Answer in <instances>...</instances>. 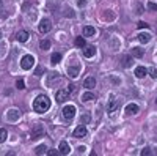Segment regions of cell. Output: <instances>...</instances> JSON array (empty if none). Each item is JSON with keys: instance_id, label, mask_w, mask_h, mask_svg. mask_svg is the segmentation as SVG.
<instances>
[{"instance_id": "6da1fadb", "label": "cell", "mask_w": 157, "mask_h": 156, "mask_svg": "<svg viewBox=\"0 0 157 156\" xmlns=\"http://www.w3.org/2000/svg\"><path fill=\"white\" fill-rule=\"evenodd\" d=\"M50 109V99L46 95H39L35 101H33V110L38 114H44Z\"/></svg>"}, {"instance_id": "7a4b0ae2", "label": "cell", "mask_w": 157, "mask_h": 156, "mask_svg": "<svg viewBox=\"0 0 157 156\" xmlns=\"http://www.w3.org/2000/svg\"><path fill=\"white\" fill-rule=\"evenodd\" d=\"M63 118L66 120V122H71L74 118V115H75V106H72V104H69V106H64L63 107Z\"/></svg>"}, {"instance_id": "3957f363", "label": "cell", "mask_w": 157, "mask_h": 156, "mask_svg": "<svg viewBox=\"0 0 157 156\" xmlns=\"http://www.w3.org/2000/svg\"><path fill=\"white\" fill-rule=\"evenodd\" d=\"M33 65H35V58H33V55H24V57H22V60H21V66H22V70H30Z\"/></svg>"}, {"instance_id": "277c9868", "label": "cell", "mask_w": 157, "mask_h": 156, "mask_svg": "<svg viewBox=\"0 0 157 156\" xmlns=\"http://www.w3.org/2000/svg\"><path fill=\"white\" fill-rule=\"evenodd\" d=\"M69 90L66 88H61V90H57V93H55V99H57V102H64L66 99H69Z\"/></svg>"}, {"instance_id": "5b68a950", "label": "cell", "mask_w": 157, "mask_h": 156, "mask_svg": "<svg viewBox=\"0 0 157 156\" xmlns=\"http://www.w3.org/2000/svg\"><path fill=\"white\" fill-rule=\"evenodd\" d=\"M44 136V126L43 125H35L32 129V139H39Z\"/></svg>"}, {"instance_id": "8992f818", "label": "cell", "mask_w": 157, "mask_h": 156, "mask_svg": "<svg viewBox=\"0 0 157 156\" xmlns=\"http://www.w3.org/2000/svg\"><path fill=\"white\" fill-rule=\"evenodd\" d=\"M72 136H74V137H77V139L85 137V136H86V128H85V125H83V123H80V125H78V126L74 129Z\"/></svg>"}, {"instance_id": "52a82bcc", "label": "cell", "mask_w": 157, "mask_h": 156, "mask_svg": "<svg viewBox=\"0 0 157 156\" xmlns=\"http://www.w3.org/2000/svg\"><path fill=\"white\" fill-rule=\"evenodd\" d=\"M52 30V22L49 19H43L41 24H39V32L41 33H49Z\"/></svg>"}, {"instance_id": "ba28073f", "label": "cell", "mask_w": 157, "mask_h": 156, "mask_svg": "<svg viewBox=\"0 0 157 156\" xmlns=\"http://www.w3.org/2000/svg\"><path fill=\"white\" fill-rule=\"evenodd\" d=\"M58 151H60V154H63V156H66V154H69V151H71V147H69V144L68 142H60V145H58Z\"/></svg>"}, {"instance_id": "9c48e42d", "label": "cell", "mask_w": 157, "mask_h": 156, "mask_svg": "<svg viewBox=\"0 0 157 156\" xmlns=\"http://www.w3.org/2000/svg\"><path fill=\"white\" fill-rule=\"evenodd\" d=\"M19 117H21V112L17 109H10L8 110V120L10 122H17Z\"/></svg>"}, {"instance_id": "30bf717a", "label": "cell", "mask_w": 157, "mask_h": 156, "mask_svg": "<svg viewBox=\"0 0 157 156\" xmlns=\"http://www.w3.org/2000/svg\"><path fill=\"white\" fill-rule=\"evenodd\" d=\"M29 32H25V30H19L17 33H16V40L19 41V43H25V41H27L29 40Z\"/></svg>"}, {"instance_id": "8fae6325", "label": "cell", "mask_w": 157, "mask_h": 156, "mask_svg": "<svg viewBox=\"0 0 157 156\" xmlns=\"http://www.w3.org/2000/svg\"><path fill=\"white\" fill-rule=\"evenodd\" d=\"M83 87L86 90H93L96 87V79H94V77H86V79L83 81Z\"/></svg>"}, {"instance_id": "7c38bea8", "label": "cell", "mask_w": 157, "mask_h": 156, "mask_svg": "<svg viewBox=\"0 0 157 156\" xmlns=\"http://www.w3.org/2000/svg\"><path fill=\"white\" fill-rule=\"evenodd\" d=\"M138 110H140V107L137 106V104H127L126 106V114L127 115H134V114H138Z\"/></svg>"}, {"instance_id": "4fadbf2b", "label": "cell", "mask_w": 157, "mask_h": 156, "mask_svg": "<svg viewBox=\"0 0 157 156\" xmlns=\"http://www.w3.org/2000/svg\"><path fill=\"white\" fill-rule=\"evenodd\" d=\"M78 73H80V68H78V65H74V66H69V68H68V76L72 77V79H75V77L78 76Z\"/></svg>"}, {"instance_id": "5bb4252c", "label": "cell", "mask_w": 157, "mask_h": 156, "mask_svg": "<svg viewBox=\"0 0 157 156\" xmlns=\"http://www.w3.org/2000/svg\"><path fill=\"white\" fill-rule=\"evenodd\" d=\"M94 54H96V47H94V46H85V49H83V55H85L86 58L93 57Z\"/></svg>"}, {"instance_id": "9a60e30c", "label": "cell", "mask_w": 157, "mask_h": 156, "mask_svg": "<svg viewBox=\"0 0 157 156\" xmlns=\"http://www.w3.org/2000/svg\"><path fill=\"white\" fill-rule=\"evenodd\" d=\"M151 33H138V41L140 43H143V44H146V43H149L151 41Z\"/></svg>"}, {"instance_id": "2e32d148", "label": "cell", "mask_w": 157, "mask_h": 156, "mask_svg": "<svg viewBox=\"0 0 157 156\" xmlns=\"http://www.w3.org/2000/svg\"><path fill=\"white\" fill-rule=\"evenodd\" d=\"M96 35V29L91 25H85L83 27V36H94Z\"/></svg>"}, {"instance_id": "e0dca14e", "label": "cell", "mask_w": 157, "mask_h": 156, "mask_svg": "<svg viewBox=\"0 0 157 156\" xmlns=\"http://www.w3.org/2000/svg\"><path fill=\"white\" fill-rule=\"evenodd\" d=\"M148 74V70L145 66H137L135 68V76L138 77V79H141V77H145Z\"/></svg>"}, {"instance_id": "ac0fdd59", "label": "cell", "mask_w": 157, "mask_h": 156, "mask_svg": "<svg viewBox=\"0 0 157 156\" xmlns=\"http://www.w3.org/2000/svg\"><path fill=\"white\" fill-rule=\"evenodd\" d=\"M130 55L135 57V58H141L143 55H145V50H143L141 47H132V54Z\"/></svg>"}, {"instance_id": "d6986e66", "label": "cell", "mask_w": 157, "mask_h": 156, "mask_svg": "<svg viewBox=\"0 0 157 156\" xmlns=\"http://www.w3.org/2000/svg\"><path fill=\"white\" fill-rule=\"evenodd\" d=\"M118 106H120V101H118V99H112V101L107 104V112H115Z\"/></svg>"}, {"instance_id": "ffe728a7", "label": "cell", "mask_w": 157, "mask_h": 156, "mask_svg": "<svg viewBox=\"0 0 157 156\" xmlns=\"http://www.w3.org/2000/svg\"><path fill=\"white\" fill-rule=\"evenodd\" d=\"M132 65V55H123V66L129 68Z\"/></svg>"}, {"instance_id": "44dd1931", "label": "cell", "mask_w": 157, "mask_h": 156, "mask_svg": "<svg viewBox=\"0 0 157 156\" xmlns=\"http://www.w3.org/2000/svg\"><path fill=\"white\" fill-rule=\"evenodd\" d=\"M60 60H61V54H58V52H54V54L50 55V62H52V65L60 63Z\"/></svg>"}, {"instance_id": "7402d4cb", "label": "cell", "mask_w": 157, "mask_h": 156, "mask_svg": "<svg viewBox=\"0 0 157 156\" xmlns=\"http://www.w3.org/2000/svg\"><path fill=\"white\" fill-rule=\"evenodd\" d=\"M74 43H75L77 47H85V46H86V41H85V38H83V36H77Z\"/></svg>"}, {"instance_id": "603a6c76", "label": "cell", "mask_w": 157, "mask_h": 156, "mask_svg": "<svg viewBox=\"0 0 157 156\" xmlns=\"http://www.w3.org/2000/svg\"><path fill=\"white\" fill-rule=\"evenodd\" d=\"M47 153V147L46 145H38L36 148H35V154H46Z\"/></svg>"}, {"instance_id": "cb8c5ba5", "label": "cell", "mask_w": 157, "mask_h": 156, "mask_svg": "<svg viewBox=\"0 0 157 156\" xmlns=\"http://www.w3.org/2000/svg\"><path fill=\"white\" fill-rule=\"evenodd\" d=\"M6 137H8L6 129L5 128H0V144H3V142L6 140Z\"/></svg>"}, {"instance_id": "d4e9b609", "label": "cell", "mask_w": 157, "mask_h": 156, "mask_svg": "<svg viewBox=\"0 0 157 156\" xmlns=\"http://www.w3.org/2000/svg\"><path fill=\"white\" fill-rule=\"evenodd\" d=\"M93 99H94V95L91 92H86V93L82 95V101H93Z\"/></svg>"}, {"instance_id": "484cf974", "label": "cell", "mask_w": 157, "mask_h": 156, "mask_svg": "<svg viewBox=\"0 0 157 156\" xmlns=\"http://www.w3.org/2000/svg\"><path fill=\"white\" fill-rule=\"evenodd\" d=\"M39 47H41L43 50H47L50 47V41L49 40H41V43H39Z\"/></svg>"}, {"instance_id": "4316f807", "label": "cell", "mask_w": 157, "mask_h": 156, "mask_svg": "<svg viewBox=\"0 0 157 156\" xmlns=\"http://www.w3.org/2000/svg\"><path fill=\"white\" fill-rule=\"evenodd\" d=\"M148 73H149V76L152 77V79H157V70L155 68H149Z\"/></svg>"}, {"instance_id": "83f0119b", "label": "cell", "mask_w": 157, "mask_h": 156, "mask_svg": "<svg viewBox=\"0 0 157 156\" xmlns=\"http://www.w3.org/2000/svg\"><path fill=\"white\" fill-rule=\"evenodd\" d=\"M16 87H17L19 90H24V88H25V82H24L22 79H19V81L16 82Z\"/></svg>"}, {"instance_id": "f1b7e54d", "label": "cell", "mask_w": 157, "mask_h": 156, "mask_svg": "<svg viewBox=\"0 0 157 156\" xmlns=\"http://www.w3.org/2000/svg\"><path fill=\"white\" fill-rule=\"evenodd\" d=\"M137 27H138V29H148V27H149V24H146V22L140 21V22L137 24Z\"/></svg>"}, {"instance_id": "f546056e", "label": "cell", "mask_w": 157, "mask_h": 156, "mask_svg": "<svg viewBox=\"0 0 157 156\" xmlns=\"http://www.w3.org/2000/svg\"><path fill=\"white\" fill-rule=\"evenodd\" d=\"M88 122H90V114H85V115L82 117V122H80V123H83V125H86Z\"/></svg>"}, {"instance_id": "4dcf8cb0", "label": "cell", "mask_w": 157, "mask_h": 156, "mask_svg": "<svg viewBox=\"0 0 157 156\" xmlns=\"http://www.w3.org/2000/svg\"><path fill=\"white\" fill-rule=\"evenodd\" d=\"M148 154H151V148L146 147V148H143V150H141V156H148Z\"/></svg>"}, {"instance_id": "1f68e13d", "label": "cell", "mask_w": 157, "mask_h": 156, "mask_svg": "<svg viewBox=\"0 0 157 156\" xmlns=\"http://www.w3.org/2000/svg\"><path fill=\"white\" fill-rule=\"evenodd\" d=\"M148 8L152 10V11H157V5H155L154 2H148Z\"/></svg>"}, {"instance_id": "d6a6232c", "label": "cell", "mask_w": 157, "mask_h": 156, "mask_svg": "<svg viewBox=\"0 0 157 156\" xmlns=\"http://www.w3.org/2000/svg\"><path fill=\"white\" fill-rule=\"evenodd\" d=\"M58 153H60L58 150H49V151H47V154H49V156H57Z\"/></svg>"}, {"instance_id": "836d02e7", "label": "cell", "mask_w": 157, "mask_h": 156, "mask_svg": "<svg viewBox=\"0 0 157 156\" xmlns=\"http://www.w3.org/2000/svg\"><path fill=\"white\" fill-rule=\"evenodd\" d=\"M77 5H78V6H85V5H86V0H78Z\"/></svg>"}, {"instance_id": "e575fe53", "label": "cell", "mask_w": 157, "mask_h": 156, "mask_svg": "<svg viewBox=\"0 0 157 156\" xmlns=\"http://www.w3.org/2000/svg\"><path fill=\"white\" fill-rule=\"evenodd\" d=\"M41 74H43V70L38 68V70H36V76H41Z\"/></svg>"}, {"instance_id": "d590c367", "label": "cell", "mask_w": 157, "mask_h": 156, "mask_svg": "<svg viewBox=\"0 0 157 156\" xmlns=\"http://www.w3.org/2000/svg\"><path fill=\"white\" fill-rule=\"evenodd\" d=\"M74 87H75V85H72V84H71V85L68 87V90H69V92H74Z\"/></svg>"}, {"instance_id": "8d00e7d4", "label": "cell", "mask_w": 157, "mask_h": 156, "mask_svg": "<svg viewBox=\"0 0 157 156\" xmlns=\"http://www.w3.org/2000/svg\"><path fill=\"white\" fill-rule=\"evenodd\" d=\"M0 8H2V0H0Z\"/></svg>"}, {"instance_id": "74e56055", "label": "cell", "mask_w": 157, "mask_h": 156, "mask_svg": "<svg viewBox=\"0 0 157 156\" xmlns=\"http://www.w3.org/2000/svg\"><path fill=\"white\" fill-rule=\"evenodd\" d=\"M0 38H2V33H0Z\"/></svg>"}, {"instance_id": "f35d334b", "label": "cell", "mask_w": 157, "mask_h": 156, "mask_svg": "<svg viewBox=\"0 0 157 156\" xmlns=\"http://www.w3.org/2000/svg\"><path fill=\"white\" fill-rule=\"evenodd\" d=\"M155 102H157V99H155Z\"/></svg>"}]
</instances>
